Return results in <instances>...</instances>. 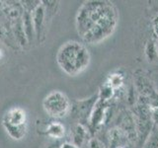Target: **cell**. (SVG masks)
<instances>
[{"label": "cell", "mask_w": 158, "mask_h": 148, "mask_svg": "<svg viewBox=\"0 0 158 148\" xmlns=\"http://www.w3.org/2000/svg\"><path fill=\"white\" fill-rule=\"evenodd\" d=\"M118 22L117 7L110 1L84 2L76 15V30L82 41L99 43L112 36Z\"/></svg>", "instance_id": "1"}, {"label": "cell", "mask_w": 158, "mask_h": 148, "mask_svg": "<svg viewBox=\"0 0 158 148\" xmlns=\"http://www.w3.org/2000/svg\"><path fill=\"white\" fill-rule=\"evenodd\" d=\"M91 56L85 44L77 41H68L59 47L56 62L61 70L69 76H76L88 68Z\"/></svg>", "instance_id": "2"}, {"label": "cell", "mask_w": 158, "mask_h": 148, "mask_svg": "<svg viewBox=\"0 0 158 148\" xmlns=\"http://www.w3.org/2000/svg\"><path fill=\"white\" fill-rule=\"evenodd\" d=\"M2 125L12 139L22 140L28 130L27 113L19 107L9 109L2 117Z\"/></svg>", "instance_id": "3"}, {"label": "cell", "mask_w": 158, "mask_h": 148, "mask_svg": "<svg viewBox=\"0 0 158 148\" xmlns=\"http://www.w3.org/2000/svg\"><path fill=\"white\" fill-rule=\"evenodd\" d=\"M44 110L52 118H62L70 113L71 103L68 97L60 91H52L43 101Z\"/></svg>", "instance_id": "4"}, {"label": "cell", "mask_w": 158, "mask_h": 148, "mask_svg": "<svg viewBox=\"0 0 158 148\" xmlns=\"http://www.w3.org/2000/svg\"><path fill=\"white\" fill-rule=\"evenodd\" d=\"M99 100L98 95H94L84 100H76L71 104L70 115L83 125V121H89L93 109Z\"/></svg>", "instance_id": "5"}, {"label": "cell", "mask_w": 158, "mask_h": 148, "mask_svg": "<svg viewBox=\"0 0 158 148\" xmlns=\"http://www.w3.org/2000/svg\"><path fill=\"white\" fill-rule=\"evenodd\" d=\"M32 20L34 25V31H35V39L38 42L41 41V37L43 36V32L44 30V23H46V10L43 4L39 5V6L34 10L32 13Z\"/></svg>", "instance_id": "6"}, {"label": "cell", "mask_w": 158, "mask_h": 148, "mask_svg": "<svg viewBox=\"0 0 158 148\" xmlns=\"http://www.w3.org/2000/svg\"><path fill=\"white\" fill-rule=\"evenodd\" d=\"M89 132L88 130L81 123H77L74 125L71 130V143L78 148H82L85 143L88 142Z\"/></svg>", "instance_id": "7"}, {"label": "cell", "mask_w": 158, "mask_h": 148, "mask_svg": "<svg viewBox=\"0 0 158 148\" xmlns=\"http://www.w3.org/2000/svg\"><path fill=\"white\" fill-rule=\"evenodd\" d=\"M46 134L53 140H62L65 135V126L60 121H52L47 125Z\"/></svg>", "instance_id": "8"}, {"label": "cell", "mask_w": 158, "mask_h": 148, "mask_svg": "<svg viewBox=\"0 0 158 148\" xmlns=\"http://www.w3.org/2000/svg\"><path fill=\"white\" fill-rule=\"evenodd\" d=\"M22 26L23 30L26 36L28 44H31L32 42L35 39V31H34V25H33V20H32V13L25 11L22 16Z\"/></svg>", "instance_id": "9"}, {"label": "cell", "mask_w": 158, "mask_h": 148, "mask_svg": "<svg viewBox=\"0 0 158 148\" xmlns=\"http://www.w3.org/2000/svg\"><path fill=\"white\" fill-rule=\"evenodd\" d=\"M142 148H158V125L155 123L151 126Z\"/></svg>", "instance_id": "10"}, {"label": "cell", "mask_w": 158, "mask_h": 148, "mask_svg": "<svg viewBox=\"0 0 158 148\" xmlns=\"http://www.w3.org/2000/svg\"><path fill=\"white\" fill-rule=\"evenodd\" d=\"M145 54L147 56L148 61L153 62L155 61L158 57V49L156 48V46L152 41H148L146 47H145Z\"/></svg>", "instance_id": "11"}, {"label": "cell", "mask_w": 158, "mask_h": 148, "mask_svg": "<svg viewBox=\"0 0 158 148\" xmlns=\"http://www.w3.org/2000/svg\"><path fill=\"white\" fill-rule=\"evenodd\" d=\"M113 92H114V89L109 85H107V84H105V85L103 86V89H101V91L98 95L99 100L105 102L106 100L111 99V97L113 95Z\"/></svg>", "instance_id": "12"}, {"label": "cell", "mask_w": 158, "mask_h": 148, "mask_svg": "<svg viewBox=\"0 0 158 148\" xmlns=\"http://www.w3.org/2000/svg\"><path fill=\"white\" fill-rule=\"evenodd\" d=\"M123 78L122 75H120V74H113L112 76H110V81L106 84L112 87L113 89H116L123 85Z\"/></svg>", "instance_id": "13"}, {"label": "cell", "mask_w": 158, "mask_h": 148, "mask_svg": "<svg viewBox=\"0 0 158 148\" xmlns=\"http://www.w3.org/2000/svg\"><path fill=\"white\" fill-rule=\"evenodd\" d=\"M88 148H107L104 142L99 138L93 137L88 141Z\"/></svg>", "instance_id": "14"}, {"label": "cell", "mask_w": 158, "mask_h": 148, "mask_svg": "<svg viewBox=\"0 0 158 148\" xmlns=\"http://www.w3.org/2000/svg\"><path fill=\"white\" fill-rule=\"evenodd\" d=\"M62 143V140H52L48 145H47L46 148H60Z\"/></svg>", "instance_id": "15"}, {"label": "cell", "mask_w": 158, "mask_h": 148, "mask_svg": "<svg viewBox=\"0 0 158 148\" xmlns=\"http://www.w3.org/2000/svg\"><path fill=\"white\" fill-rule=\"evenodd\" d=\"M60 148H78V147H76L75 145H73L71 142L65 141V142H63L62 144H61V147Z\"/></svg>", "instance_id": "16"}, {"label": "cell", "mask_w": 158, "mask_h": 148, "mask_svg": "<svg viewBox=\"0 0 158 148\" xmlns=\"http://www.w3.org/2000/svg\"><path fill=\"white\" fill-rule=\"evenodd\" d=\"M153 26H154V32L156 33L157 37H158V17L154 19V22H153Z\"/></svg>", "instance_id": "17"}]
</instances>
